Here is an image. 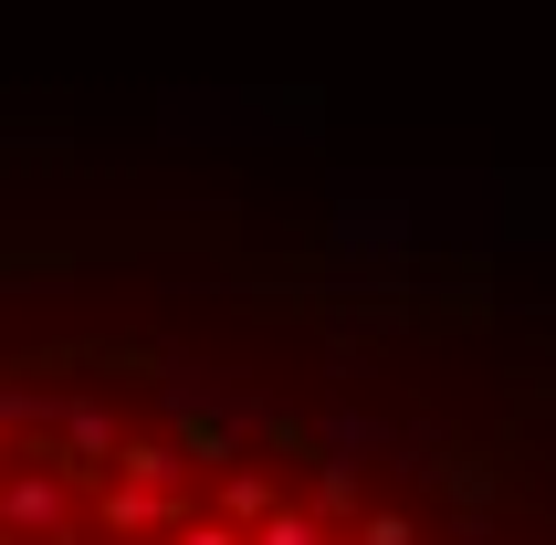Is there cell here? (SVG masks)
Listing matches in <instances>:
<instances>
[{
  "label": "cell",
  "instance_id": "cell-1",
  "mask_svg": "<svg viewBox=\"0 0 556 545\" xmlns=\"http://www.w3.org/2000/svg\"><path fill=\"white\" fill-rule=\"evenodd\" d=\"M252 545H326V524H315V515H294V504H283V515H263V535H252Z\"/></svg>",
  "mask_w": 556,
  "mask_h": 545
},
{
  "label": "cell",
  "instance_id": "cell-2",
  "mask_svg": "<svg viewBox=\"0 0 556 545\" xmlns=\"http://www.w3.org/2000/svg\"><path fill=\"white\" fill-rule=\"evenodd\" d=\"M74 452H116V420L105 409H74Z\"/></svg>",
  "mask_w": 556,
  "mask_h": 545
},
{
  "label": "cell",
  "instance_id": "cell-3",
  "mask_svg": "<svg viewBox=\"0 0 556 545\" xmlns=\"http://www.w3.org/2000/svg\"><path fill=\"white\" fill-rule=\"evenodd\" d=\"M357 545H409V515H368V524H357Z\"/></svg>",
  "mask_w": 556,
  "mask_h": 545
},
{
  "label": "cell",
  "instance_id": "cell-4",
  "mask_svg": "<svg viewBox=\"0 0 556 545\" xmlns=\"http://www.w3.org/2000/svg\"><path fill=\"white\" fill-rule=\"evenodd\" d=\"M179 545H242L231 524H179Z\"/></svg>",
  "mask_w": 556,
  "mask_h": 545
}]
</instances>
